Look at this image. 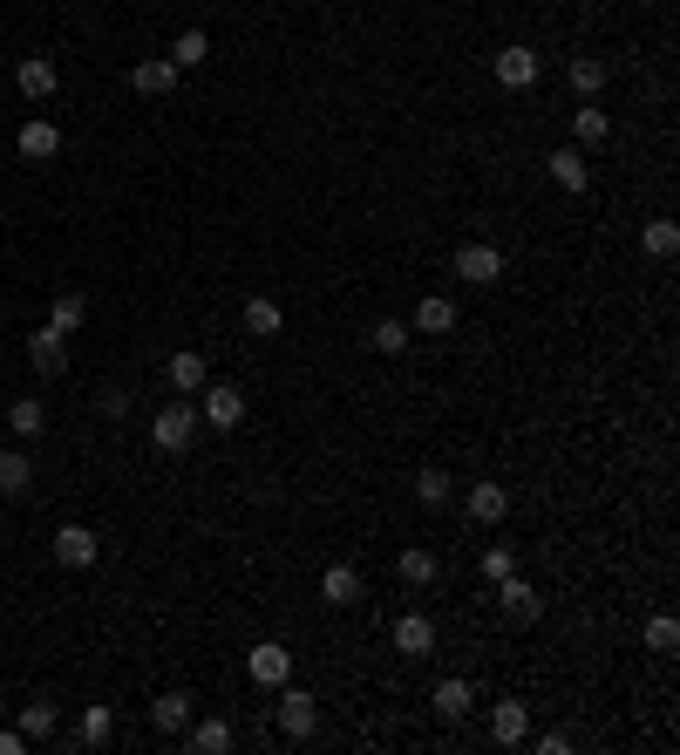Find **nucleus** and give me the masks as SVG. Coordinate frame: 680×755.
<instances>
[{
  "mask_svg": "<svg viewBox=\"0 0 680 755\" xmlns=\"http://www.w3.org/2000/svg\"><path fill=\"white\" fill-rule=\"evenodd\" d=\"M197 395H205V409H197V422H205V429H238V422H246V388L205 381Z\"/></svg>",
  "mask_w": 680,
  "mask_h": 755,
  "instance_id": "nucleus-4",
  "label": "nucleus"
},
{
  "mask_svg": "<svg viewBox=\"0 0 680 755\" xmlns=\"http://www.w3.org/2000/svg\"><path fill=\"white\" fill-rule=\"evenodd\" d=\"M388 640H395V654H402V660H429L435 654V619L429 613H402V619L388 626Z\"/></svg>",
  "mask_w": 680,
  "mask_h": 755,
  "instance_id": "nucleus-8",
  "label": "nucleus"
},
{
  "mask_svg": "<svg viewBox=\"0 0 680 755\" xmlns=\"http://www.w3.org/2000/svg\"><path fill=\"white\" fill-rule=\"evenodd\" d=\"M21 748H28V735H21V729H0V755H21Z\"/></svg>",
  "mask_w": 680,
  "mask_h": 755,
  "instance_id": "nucleus-39",
  "label": "nucleus"
},
{
  "mask_svg": "<svg viewBox=\"0 0 680 755\" xmlns=\"http://www.w3.org/2000/svg\"><path fill=\"white\" fill-rule=\"evenodd\" d=\"M606 75H613V68H606V55H585V48H579V55L565 62V83L579 89V103H598V89H606Z\"/></svg>",
  "mask_w": 680,
  "mask_h": 755,
  "instance_id": "nucleus-18",
  "label": "nucleus"
},
{
  "mask_svg": "<svg viewBox=\"0 0 680 755\" xmlns=\"http://www.w3.org/2000/svg\"><path fill=\"white\" fill-rule=\"evenodd\" d=\"M538 755H572V735H565V729H551V735H538Z\"/></svg>",
  "mask_w": 680,
  "mask_h": 755,
  "instance_id": "nucleus-38",
  "label": "nucleus"
},
{
  "mask_svg": "<svg viewBox=\"0 0 680 755\" xmlns=\"http://www.w3.org/2000/svg\"><path fill=\"white\" fill-rule=\"evenodd\" d=\"M14 150L28 157V164H55V157H62V130L48 123V116H28V123L14 130Z\"/></svg>",
  "mask_w": 680,
  "mask_h": 755,
  "instance_id": "nucleus-10",
  "label": "nucleus"
},
{
  "mask_svg": "<svg viewBox=\"0 0 680 755\" xmlns=\"http://www.w3.org/2000/svg\"><path fill=\"white\" fill-rule=\"evenodd\" d=\"M83 321H89V300H83V293H62V300L48 306V327H55L62 341H68L75 327H83Z\"/></svg>",
  "mask_w": 680,
  "mask_h": 755,
  "instance_id": "nucleus-32",
  "label": "nucleus"
},
{
  "mask_svg": "<svg viewBox=\"0 0 680 755\" xmlns=\"http://www.w3.org/2000/svg\"><path fill=\"white\" fill-rule=\"evenodd\" d=\"M0 708H8V701H0Z\"/></svg>",
  "mask_w": 680,
  "mask_h": 755,
  "instance_id": "nucleus-40",
  "label": "nucleus"
},
{
  "mask_svg": "<svg viewBox=\"0 0 680 755\" xmlns=\"http://www.w3.org/2000/svg\"><path fill=\"white\" fill-rule=\"evenodd\" d=\"M184 742H191L197 755H225V748H231V722L205 714V722H191V729H184Z\"/></svg>",
  "mask_w": 680,
  "mask_h": 755,
  "instance_id": "nucleus-27",
  "label": "nucleus"
},
{
  "mask_svg": "<svg viewBox=\"0 0 680 755\" xmlns=\"http://www.w3.org/2000/svg\"><path fill=\"white\" fill-rule=\"evenodd\" d=\"M395 579H402L409 592H422V585H435V579H443V559H435V551H422V544H409L402 559H395Z\"/></svg>",
  "mask_w": 680,
  "mask_h": 755,
  "instance_id": "nucleus-22",
  "label": "nucleus"
},
{
  "mask_svg": "<svg viewBox=\"0 0 680 755\" xmlns=\"http://www.w3.org/2000/svg\"><path fill=\"white\" fill-rule=\"evenodd\" d=\"M28 490H34V456L0 450V497H28Z\"/></svg>",
  "mask_w": 680,
  "mask_h": 755,
  "instance_id": "nucleus-24",
  "label": "nucleus"
},
{
  "mask_svg": "<svg viewBox=\"0 0 680 755\" xmlns=\"http://www.w3.org/2000/svg\"><path fill=\"white\" fill-rule=\"evenodd\" d=\"M606 137H613V116L598 109V103H579V109H572V143H579V150H598Z\"/></svg>",
  "mask_w": 680,
  "mask_h": 755,
  "instance_id": "nucleus-23",
  "label": "nucleus"
},
{
  "mask_svg": "<svg viewBox=\"0 0 680 755\" xmlns=\"http://www.w3.org/2000/svg\"><path fill=\"white\" fill-rule=\"evenodd\" d=\"M246 673H252V688L272 694V688H287V681H293V654L279 647V640H259V647L246 654Z\"/></svg>",
  "mask_w": 680,
  "mask_h": 755,
  "instance_id": "nucleus-6",
  "label": "nucleus"
},
{
  "mask_svg": "<svg viewBox=\"0 0 680 755\" xmlns=\"http://www.w3.org/2000/svg\"><path fill=\"white\" fill-rule=\"evenodd\" d=\"M75 735H83V748H109L116 742V714L96 701V708H83V729H75Z\"/></svg>",
  "mask_w": 680,
  "mask_h": 755,
  "instance_id": "nucleus-31",
  "label": "nucleus"
},
{
  "mask_svg": "<svg viewBox=\"0 0 680 755\" xmlns=\"http://www.w3.org/2000/svg\"><path fill=\"white\" fill-rule=\"evenodd\" d=\"M409 327H422V334H450V327H456V300H443V293H422Z\"/></svg>",
  "mask_w": 680,
  "mask_h": 755,
  "instance_id": "nucleus-25",
  "label": "nucleus"
},
{
  "mask_svg": "<svg viewBox=\"0 0 680 755\" xmlns=\"http://www.w3.org/2000/svg\"><path fill=\"white\" fill-rule=\"evenodd\" d=\"M48 551H55V559H62L68 572H89L102 544H96V531H89V525H62V531L48 538Z\"/></svg>",
  "mask_w": 680,
  "mask_h": 755,
  "instance_id": "nucleus-11",
  "label": "nucleus"
},
{
  "mask_svg": "<svg viewBox=\"0 0 680 755\" xmlns=\"http://www.w3.org/2000/svg\"><path fill=\"white\" fill-rule=\"evenodd\" d=\"M497 83L504 89H538V75H544V62H538V48H525V42H510V48H497Z\"/></svg>",
  "mask_w": 680,
  "mask_h": 755,
  "instance_id": "nucleus-7",
  "label": "nucleus"
},
{
  "mask_svg": "<svg viewBox=\"0 0 680 755\" xmlns=\"http://www.w3.org/2000/svg\"><path fill=\"white\" fill-rule=\"evenodd\" d=\"M197 429H205V422H197V409H191V402H171V409L150 416V443L164 450V456H184V450L197 443Z\"/></svg>",
  "mask_w": 680,
  "mask_h": 755,
  "instance_id": "nucleus-1",
  "label": "nucleus"
},
{
  "mask_svg": "<svg viewBox=\"0 0 680 755\" xmlns=\"http://www.w3.org/2000/svg\"><path fill=\"white\" fill-rule=\"evenodd\" d=\"M272 694H279V708H272L279 735H287V742H306V735L320 729V701H313L306 688H293V681H287V688H272Z\"/></svg>",
  "mask_w": 680,
  "mask_h": 755,
  "instance_id": "nucleus-2",
  "label": "nucleus"
},
{
  "mask_svg": "<svg viewBox=\"0 0 680 755\" xmlns=\"http://www.w3.org/2000/svg\"><path fill=\"white\" fill-rule=\"evenodd\" d=\"M463 518H469V525H504V518H510V490H504V484L463 490Z\"/></svg>",
  "mask_w": 680,
  "mask_h": 755,
  "instance_id": "nucleus-16",
  "label": "nucleus"
},
{
  "mask_svg": "<svg viewBox=\"0 0 680 755\" xmlns=\"http://www.w3.org/2000/svg\"><path fill=\"white\" fill-rule=\"evenodd\" d=\"M497 600H504V613H510V619H544V600H538V585H531L525 572L497 579Z\"/></svg>",
  "mask_w": 680,
  "mask_h": 755,
  "instance_id": "nucleus-17",
  "label": "nucleus"
},
{
  "mask_svg": "<svg viewBox=\"0 0 680 755\" xmlns=\"http://www.w3.org/2000/svg\"><path fill=\"white\" fill-rule=\"evenodd\" d=\"M490 742H497V748H525V742H531V701H525V694H504V701L490 708Z\"/></svg>",
  "mask_w": 680,
  "mask_h": 755,
  "instance_id": "nucleus-5",
  "label": "nucleus"
},
{
  "mask_svg": "<svg viewBox=\"0 0 680 755\" xmlns=\"http://www.w3.org/2000/svg\"><path fill=\"white\" fill-rule=\"evenodd\" d=\"M28 362H34V375H62L68 368V341L55 327H34L28 334Z\"/></svg>",
  "mask_w": 680,
  "mask_h": 755,
  "instance_id": "nucleus-21",
  "label": "nucleus"
},
{
  "mask_svg": "<svg viewBox=\"0 0 680 755\" xmlns=\"http://www.w3.org/2000/svg\"><path fill=\"white\" fill-rule=\"evenodd\" d=\"M639 640H647V654H673V647H680V619H673V613H654Z\"/></svg>",
  "mask_w": 680,
  "mask_h": 755,
  "instance_id": "nucleus-35",
  "label": "nucleus"
},
{
  "mask_svg": "<svg viewBox=\"0 0 680 755\" xmlns=\"http://www.w3.org/2000/svg\"><path fill=\"white\" fill-rule=\"evenodd\" d=\"M409 334H415L409 321H375V327H368V347H375V354H402Z\"/></svg>",
  "mask_w": 680,
  "mask_h": 755,
  "instance_id": "nucleus-36",
  "label": "nucleus"
},
{
  "mask_svg": "<svg viewBox=\"0 0 680 755\" xmlns=\"http://www.w3.org/2000/svg\"><path fill=\"white\" fill-rule=\"evenodd\" d=\"M456 280L463 287H497L504 280V252L490 246V238H469V246H456Z\"/></svg>",
  "mask_w": 680,
  "mask_h": 755,
  "instance_id": "nucleus-3",
  "label": "nucleus"
},
{
  "mask_svg": "<svg viewBox=\"0 0 680 755\" xmlns=\"http://www.w3.org/2000/svg\"><path fill=\"white\" fill-rule=\"evenodd\" d=\"M450 497H456L450 470H435V463H429V470H415V504H422V510H443Z\"/></svg>",
  "mask_w": 680,
  "mask_h": 755,
  "instance_id": "nucleus-29",
  "label": "nucleus"
},
{
  "mask_svg": "<svg viewBox=\"0 0 680 755\" xmlns=\"http://www.w3.org/2000/svg\"><path fill=\"white\" fill-rule=\"evenodd\" d=\"M279 327H287V313H279V300H266V293H252V300H246V334H259V341H272Z\"/></svg>",
  "mask_w": 680,
  "mask_h": 755,
  "instance_id": "nucleus-30",
  "label": "nucleus"
},
{
  "mask_svg": "<svg viewBox=\"0 0 680 755\" xmlns=\"http://www.w3.org/2000/svg\"><path fill=\"white\" fill-rule=\"evenodd\" d=\"M639 246H647V259H673L680 252V225L673 218H654L647 231H639Z\"/></svg>",
  "mask_w": 680,
  "mask_h": 755,
  "instance_id": "nucleus-34",
  "label": "nucleus"
},
{
  "mask_svg": "<svg viewBox=\"0 0 680 755\" xmlns=\"http://www.w3.org/2000/svg\"><path fill=\"white\" fill-rule=\"evenodd\" d=\"M171 62H177V75H184V68H205V62H212V34H205V28H184L177 42H171Z\"/></svg>",
  "mask_w": 680,
  "mask_h": 755,
  "instance_id": "nucleus-28",
  "label": "nucleus"
},
{
  "mask_svg": "<svg viewBox=\"0 0 680 755\" xmlns=\"http://www.w3.org/2000/svg\"><path fill=\"white\" fill-rule=\"evenodd\" d=\"M8 429H14V435H42V429H48V409H42V395H21V402L8 409Z\"/></svg>",
  "mask_w": 680,
  "mask_h": 755,
  "instance_id": "nucleus-33",
  "label": "nucleus"
},
{
  "mask_svg": "<svg viewBox=\"0 0 680 755\" xmlns=\"http://www.w3.org/2000/svg\"><path fill=\"white\" fill-rule=\"evenodd\" d=\"M130 89H137V96H171V89H177V62H171V55L137 62V68H130Z\"/></svg>",
  "mask_w": 680,
  "mask_h": 755,
  "instance_id": "nucleus-20",
  "label": "nucleus"
},
{
  "mask_svg": "<svg viewBox=\"0 0 680 755\" xmlns=\"http://www.w3.org/2000/svg\"><path fill=\"white\" fill-rule=\"evenodd\" d=\"M320 600H327L334 613L361 606V600H368V579H361V565H327V572H320Z\"/></svg>",
  "mask_w": 680,
  "mask_h": 755,
  "instance_id": "nucleus-9",
  "label": "nucleus"
},
{
  "mask_svg": "<svg viewBox=\"0 0 680 755\" xmlns=\"http://www.w3.org/2000/svg\"><path fill=\"white\" fill-rule=\"evenodd\" d=\"M510 572H517V551H510V544H490V551H484V579L497 585V579H510Z\"/></svg>",
  "mask_w": 680,
  "mask_h": 755,
  "instance_id": "nucleus-37",
  "label": "nucleus"
},
{
  "mask_svg": "<svg viewBox=\"0 0 680 755\" xmlns=\"http://www.w3.org/2000/svg\"><path fill=\"white\" fill-rule=\"evenodd\" d=\"M164 381H171L177 395H197V388L212 381V368H205V354H197V347H177L171 362H164Z\"/></svg>",
  "mask_w": 680,
  "mask_h": 755,
  "instance_id": "nucleus-19",
  "label": "nucleus"
},
{
  "mask_svg": "<svg viewBox=\"0 0 680 755\" xmlns=\"http://www.w3.org/2000/svg\"><path fill=\"white\" fill-rule=\"evenodd\" d=\"M429 708L443 714V722H463V714H476V681H463V673H443V681L429 688Z\"/></svg>",
  "mask_w": 680,
  "mask_h": 755,
  "instance_id": "nucleus-13",
  "label": "nucleus"
},
{
  "mask_svg": "<svg viewBox=\"0 0 680 755\" xmlns=\"http://www.w3.org/2000/svg\"><path fill=\"white\" fill-rule=\"evenodd\" d=\"M14 83H21V96H28V103H48V96L62 89V68H55V55H21Z\"/></svg>",
  "mask_w": 680,
  "mask_h": 755,
  "instance_id": "nucleus-14",
  "label": "nucleus"
},
{
  "mask_svg": "<svg viewBox=\"0 0 680 755\" xmlns=\"http://www.w3.org/2000/svg\"><path fill=\"white\" fill-rule=\"evenodd\" d=\"M544 171H551L558 191H585V184H592V164H585V150H579V143H558V150L544 157Z\"/></svg>",
  "mask_w": 680,
  "mask_h": 755,
  "instance_id": "nucleus-15",
  "label": "nucleus"
},
{
  "mask_svg": "<svg viewBox=\"0 0 680 755\" xmlns=\"http://www.w3.org/2000/svg\"><path fill=\"white\" fill-rule=\"evenodd\" d=\"M191 722H197V701H191L184 688H164V694L150 701V729H156V735H184Z\"/></svg>",
  "mask_w": 680,
  "mask_h": 755,
  "instance_id": "nucleus-12",
  "label": "nucleus"
},
{
  "mask_svg": "<svg viewBox=\"0 0 680 755\" xmlns=\"http://www.w3.org/2000/svg\"><path fill=\"white\" fill-rule=\"evenodd\" d=\"M55 722H62V714H55V701H48V694H34V701L21 708V722H14V729H21L28 742H48V735H55Z\"/></svg>",
  "mask_w": 680,
  "mask_h": 755,
  "instance_id": "nucleus-26",
  "label": "nucleus"
}]
</instances>
